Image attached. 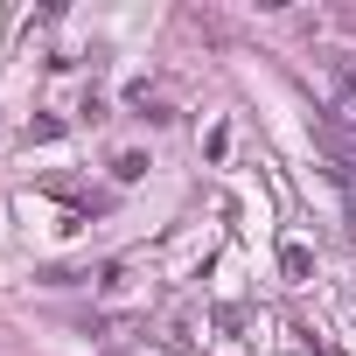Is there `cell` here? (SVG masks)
I'll use <instances>...</instances> for the list:
<instances>
[{"instance_id": "obj_3", "label": "cell", "mask_w": 356, "mask_h": 356, "mask_svg": "<svg viewBox=\"0 0 356 356\" xmlns=\"http://www.w3.org/2000/svg\"><path fill=\"white\" fill-rule=\"evenodd\" d=\"M280 273H286L293 286H300V280H314V252H307V245H280Z\"/></svg>"}, {"instance_id": "obj_2", "label": "cell", "mask_w": 356, "mask_h": 356, "mask_svg": "<svg viewBox=\"0 0 356 356\" xmlns=\"http://www.w3.org/2000/svg\"><path fill=\"white\" fill-rule=\"evenodd\" d=\"M335 126H356V70L335 63Z\"/></svg>"}, {"instance_id": "obj_4", "label": "cell", "mask_w": 356, "mask_h": 356, "mask_svg": "<svg viewBox=\"0 0 356 356\" xmlns=\"http://www.w3.org/2000/svg\"><path fill=\"white\" fill-rule=\"evenodd\" d=\"M112 175H119V182H140V175H147V154H119Z\"/></svg>"}, {"instance_id": "obj_1", "label": "cell", "mask_w": 356, "mask_h": 356, "mask_svg": "<svg viewBox=\"0 0 356 356\" xmlns=\"http://www.w3.org/2000/svg\"><path fill=\"white\" fill-rule=\"evenodd\" d=\"M314 147H321V154H328V161H335V168H342V175H349V168H356V147H349V140H342V126H335V119H314Z\"/></svg>"}]
</instances>
